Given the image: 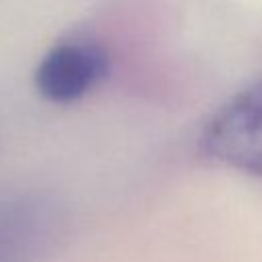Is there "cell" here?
<instances>
[{
	"label": "cell",
	"instance_id": "cell-1",
	"mask_svg": "<svg viewBox=\"0 0 262 262\" xmlns=\"http://www.w3.org/2000/svg\"><path fill=\"white\" fill-rule=\"evenodd\" d=\"M199 143L219 166L262 178V82L221 104L207 121Z\"/></svg>",
	"mask_w": 262,
	"mask_h": 262
},
{
	"label": "cell",
	"instance_id": "cell-2",
	"mask_svg": "<svg viewBox=\"0 0 262 262\" xmlns=\"http://www.w3.org/2000/svg\"><path fill=\"white\" fill-rule=\"evenodd\" d=\"M111 72L106 47L90 37L55 43L35 70L37 92L53 104H70L96 90Z\"/></svg>",
	"mask_w": 262,
	"mask_h": 262
},
{
	"label": "cell",
	"instance_id": "cell-3",
	"mask_svg": "<svg viewBox=\"0 0 262 262\" xmlns=\"http://www.w3.org/2000/svg\"><path fill=\"white\" fill-rule=\"evenodd\" d=\"M51 223L39 201L8 203L0 211V262H27L45 242Z\"/></svg>",
	"mask_w": 262,
	"mask_h": 262
}]
</instances>
